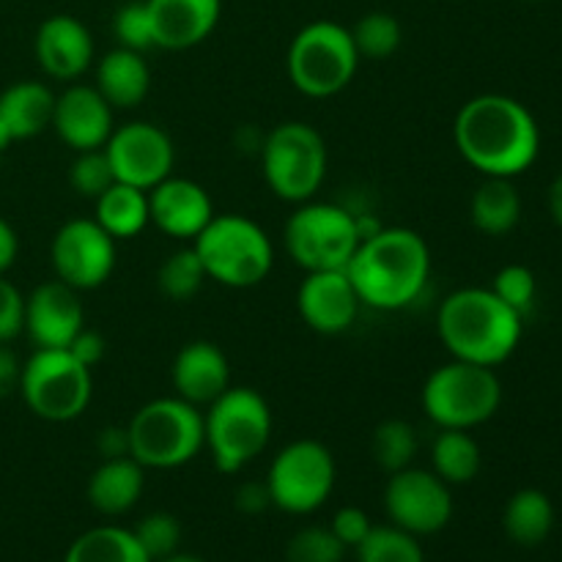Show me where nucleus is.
<instances>
[{
  "label": "nucleus",
  "mask_w": 562,
  "mask_h": 562,
  "mask_svg": "<svg viewBox=\"0 0 562 562\" xmlns=\"http://www.w3.org/2000/svg\"><path fill=\"white\" fill-rule=\"evenodd\" d=\"M20 256V236L11 228L9 220L0 217V274L9 272Z\"/></svg>",
  "instance_id": "nucleus-46"
},
{
  "label": "nucleus",
  "mask_w": 562,
  "mask_h": 562,
  "mask_svg": "<svg viewBox=\"0 0 562 562\" xmlns=\"http://www.w3.org/2000/svg\"><path fill=\"white\" fill-rule=\"evenodd\" d=\"M437 333L453 360L497 368L519 349L525 316L505 305L492 289L467 285L442 300Z\"/></svg>",
  "instance_id": "nucleus-3"
},
{
  "label": "nucleus",
  "mask_w": 562,
  "mask_h": 562,
  "mask_svg": "<svg viewBox=\"0 0 562 562\" xmlns=\"http://www.w3.org/2000/svg\"><path fill=\"white\" fill-rule=\"evenodd\" d=\"M104 154L113 168L115 181L132 184L137 190H151L159 181L173 176L176 146L162 126L151 121H130L115 126Z\"/></svg>",
  "instance_id": "nucleus-15"
},
{
  "label": "nucleus",
  "mask_w": 562,
  "mask_h": 562,
  "mask_svg": "<svg viewBox=\"0 0 562 562\" xmlns=\"http://www.w3.org/2000/svg\"><path fill=\"white\" fill-rule=\"evenodd\" d=\"M351 38H355L360 58L384 60L398 53L401 42H404V27L387 11H371L357 20V25L351 27Z\"/></svg>",
  "instance_id": "nucleus-34"
},
{
  "label": "nucleus",
  "mask_w": 562,
  "mask_h": 562,
  "mask_svg": "<svg viewBox=\"0 0 562 562\" xmlns=\"http://www.w3.org/2000/svg\"><path fill=\"white\" fill-rule=\"evenodd\" d=\"M206 280V269H203V261L192 245L170 252L157 269V289L170 302H190L192 296L201 294Z\"/></svg>",
  "instance_id": "nucleus-31"
},
{
  "label": "nucleus",
  "mask_w": 562,
  "mask_h": 562,
  "mask_svg": "<svg viewBox=\"0 0 562 562\" xmlns=\"http://www.w3.org/2000/svg\"><path fill=\"white\" fill-rule=\"evenodd\" d=\"M357 562H426L420 538L395 525H373L355 547Z\"/></svg>",
  "instance_id": "nucleus-32"
},
{
  "label": "nucleus",
  "mask_w": 562,
  "mask_h": 562,
  "mask_svg": "<svg viewBox=\"0 0 562 562\" xmlns=\"http://www.w3.org/2000/svg\"><path fill=\"white\" fill-rule=\"evenodd\" d=\"M263 481L272 497V508L291 516H307L333 497L338 467L333 450L324 442L296 439L274 456Z\"/></svg>",
  "instance_id": "nucleus-12"
},
{
  "label": "nucleus",
  "mask_w": 562,
  "mask_h": 562,
  "mask_svg": "<svg viewBox=\"0 0 562 562\" xmlns=\"http://www.w3.org/2000/svg\"><path fill=\"white\" fill-rule=\"evenodd\" d=\"M132 532H135L137 543H140L143 552L151 558V562L170 558V554L179 552V547H181L179 519L170 514H165V510H154V514L143 516Z\"/></svg>",
  "instance_id": "nucleus-36"
},
{
  "label": "nucleus",
  "mask_w": 562,
  "mask_h": 562,
  "mask_svg": "<svg viewBox=\"0 0 562 562\" xmlns=\"http://www.w3.org/2000/svg\"><path fill=\"white\" fill-rule=\"evenodd\" d=\"M154 47L181 53L206 42L223 14V0H146Z\"/></svg>",
  "instance_id": "nucleus-21"
},
{
  "label": "nucleus",
  "mask_w": 562,
  "mask_h": 562,
  "mask_svg": "<svg viewBox=\"0 0 562 562\" xmlns=\"http://www.w3.org/2000/svg\"><path fill=\"white\" fill-rule=\"evenodd\" d=\"M371 516L362 508H357V505H346V508H340L338 514L333 516V521H329V530L335 532V538H338L346 549H355L357 543L371 532Z\"/></svg>",
  "instance_id": "nucleus-41"
},
{
  "label": "nucleus",
  "mask_w": 562,
  "mask_h": 562,
  "mask_svg": "<svg viewBox=\"0 0 562 562\" xmlns=\"http://www.w3.org/2000/svg\"><path fill=\"white\" fill-rule=\"evenodd\" d=\"M234 503H236V508H239L241 514H247V516L263 514L267 508H272V497H269L267 481L241 483V486L236 488V494H234Z\"/></svg>",
  "instance_id": "nucleus-43"
},
{
  "label": "nucleus",
  "mask_w": 562,
  "mask_h": 562,
  "mask_svg": "<svg viewBox=\"0 0 562 562\" xmlns=\"http://www.w3.org/2000/svg\"><path fill=\"white\" fill-rule=\"evenodd\" d=\"M373 459L382 467L387 475L393 472L406 470L412 467L417 456V431L412 423L401 420V417H390V420L379 423L376 431H373Z\"/></svg>",
  "instance_id": "nucleus-33"
},
{
  "label": "nucleus",
  "mask_w": 562,
  "mask_h": 562,
  "mask_svg": "<svg viewBox=\"0 0 562 562\" xmlns=\"http://www.w3.org/2000/svg\"><path fill=\"white\" fill-rule=\"evenodd\" d=\"M384 514L390 525L412 536H437L453 519V492L434 470L406 467L387 477Z\"/></svg>",
  "instance_id": "nucleus-13"
},
{
  "label": "nucleus",
  "mask_w": 562,
  "mask_h": 562,
  "mask_svg": "<svg viewBox=\"0 0 562 562\" xmlns=\"http://www.w3.org/2000/svg\"><path fill=\"white\" fill-rule=\"evenodd\" d=\"M113 33L119 38V47L135 49L143 55H146V49H157L146 0H130V3L121 5L113 16Z\"/></svg>",
  "instance_id": "nucleus-39"
},
{
  "label": "nucleus",
  "mask_w": 562,
  "mask_h": 562,
  "mask_svg": "<svg viewBox=\"0 0 562 562\" xmlns=\"http://www.w3.org/2000/svg\"><path fill=\"white\" fill-rule=\"evenodd\" d=\"M470 217L481 234L505 236L519 225L521 195L514 179L483 176V184L472 192Z\"/></svg>",
  "instance_id": "nucleus-27"
},
{
  "label": "nucleus",
  "mask_w": 562,
  "mask_h": 562,
  "mask_svg": "<svg viewBox=\"0 0 562 562\" xmlns=\"http://www.w3.org/2000/svg\"><path fill=\"white\" fill-rule=\"evenodd\" d=\"M173 395L190 401L198 409H206L231 387V362L225 351L212 340H190L176 355L170 368Z\"/></svg>",
  "instance_id": "nucleus-22"
},
{
  "label": "nucleus",
  "mask_w": 562,
  "mask_h": 562,
  "mask_svg": "<svg viewBox=\"0 0 562 562\" xmlns=\"http://www.w3.org/2000/svg\"><path fill=\"white\" fill-rule=\"evenodd\" d=\"M86 327L80 291L64 280H47L25 296V329L36 349H69L77 333Z\"/></svg>",
  "instance_id": "nucleus-16"
},
{
  "label": "nucleus",
  "mask_w": 562,
  "mask_h": 562,
  "mask_svg": "<svg viewBox=\"0 0 562 562\" xmlns=\"http://www.w3.org/2000/svg\"><path fill=\"white\" fill-rule=\"evenodd\" d=\"M60 143L75 154L104 148L113 135V108L104 102L102 93L86 82H69L60 93H55L53 126Z\"/></svg>",
  "instance_id": "nucleus-17"
},
{
  "label": "nucleus",
  "mask_w": 562,
  "mask_h": 562,
  "mask_svg": "<svg viewBox=\"0 0 562 562\" xmlns=\"http://www.w3.org/2000/svg\"><path fill=\"white\" fill-rule=\"evenodd\" d=\"M55 93L38 80H20L0 91V121L16 140H31L53 126Z\"/></svg>",
  "instance_id": "nucleus-25"
},
{
  "label": "nucleus",
  "mask_w": 562,
  "mask_h": 562,
  "mask_svg": "<svg viewBox=\"0 0 562 562\" xmlns=\"http://www.w3.org/2000/svg\"><path fill=\"white\" fill-rule=\"evenodd\" d=\"M115 239L93 217H75L60 225L49 245L55 278L75 291H93L115 269Z\"/></svg>",
  "instance_id": "nucleus-14"
},
{
  "label": "nucleus",
  "mask_w": 562,
  "mask_h": 562,
  "mask_svg": "<svg viewBox=\"0 0 562 562\" xmlns=\"http://www.w3.org/2000/svg\"><path fill=\"white\" fill-rule=\"evenodd\" d=\"M492 291L505 302V305L514 307L519 316H527V313L532 311V305H536V274H532V269L525 267V263H508V267H503L494 274Z\"/></svg>",
  "instance_id": "nucleus-38"
},
{
  "label": "nucleus",
  "mask_w": 562,
  "mask_h": 562,
  "mask_svg": "<svg viewBox=\"0 0 562 562\" xmlns=\"http://www.w3.org/2000/svg\"><path fill=\"white\" fill-rule=\"evenodd\" d=\"M420 404L428 420L437 428L472 431L499 412L503 382L494 368L450 357V362L428 373Z\"/></svg>",
  "instance_id": "nucleus-7"
},
{
  "label": "nucleus",
  "mask_w": 562,
  "mask_h": 562,
  "mask_svg": "<svg viewBox=\"0 0 562 562\" xmlns=\"http://www.w3.org/2000/svg\"><path fill=\"white\" fill-rule=\"evenodd\" d=\"M261 170L269 190L289 203H305L318 195L327 179V140L305 121H283L263 137Z\"/></svg>",
  "instance_id": "nucleus-9"
},
{
  "label": "nucleus",
  "mask_w": 562,
  "mask_h": 562,
  "mask_svg": "<svg viewBox=\"0 0 562 562\" xmlns=\"http://www.w3.org/2000/svg\"><path fill=\"white\" fill-rule=\"evenodd\" d=\"M22 360L9 349V344H0V398L20 393Z\"/></svg>",
  "instance_id": "nucleus-44"
},
{
  "label": "nucleus",
  "mask_w": 562,
  "mask_h": 562,
  "mask_svg": "<svg viewBox=\"0 0 562 562\" xmlns=\"http://www.w3.org/2000/svg\"><path fill=\"white\" fill-rule=\"evenodd\" d=\"M25 329V294L0 274V344H11Z\"/></svg>",
  "instance_id": "nucleus-40"
},
{
  "label": "nucleus",
  "mask_w": 562,
  "mask_h": 562,
  "mask_svg": "<svg viewBox=\"0 0 562 562\" xmlns=\"http://www.w3.org/2000/svg\"><path fill=\"white\" fill-rule=\"evenodd\" d=\"M362 302L346 269L335 272H305L296 289V311L302 322L318 335H344L357 322Z\"/></svg>",
  "instance_id": "nucleus-18"
},
{
  "label": "nucleus",
  "mask_w": 562,
  "mask_h": 562,
  "mask_svg": "<svg viewBox=\"0 0 562 562\" xmlns=\"http://www.w3.org/2000/svg\"><path fill=\"white\" fill-rule=\"evenodd\" d=\"M33 53L47 77L58 82H77L93 66V36L82 20L71 14H53L38 25Z\"/></svg>",
  "instance_id": "nucleus-20"
},
{
  "label": "nucleus",
  "mask_w": 562,
  "mask_h": 562,
  "mask_svg": "<svg viewBox=\"0 0 562 562\" xmlns=\"http://www.w3.org/2000/svg\"><path fill=\"white\" fill-rule=\"evenodd\" d=\"M360 60L351 27L335 20H316L291 38L285 71L302 97L329 99L349 88Z\"/></svg>",
  "instance_id": "nucleus-8"
},
{
  "label": "nucleus",
  "mask_w": 562,
  "mask_h": 562,
  "mask_svg": "<svg viewBox=\"0 0 562 562\" xmlns=\"http://www.w3.org/2000/svg\"><path fill=\"white\" fill-rule=\"evenodd\" d=\"M532 3H541V0H532Z\"/></svg>",
  "instance_id": "nucleus-50"
},
{
  "label": "nucleus",
  "mask_w": 562,
  "mask_h": 562,
  "mask_svg": "<svg viewBox=\"0 0 562 562\" xmlns=\"http://www.w3.org/2000/svg\"><path fill=\"white\" fill-rule=\"evenodd\" d=\"M190 245L209 280L225 289H256L274 267L272 236L245 214H214Z\"/></svg>",
  "instance_id": "nucleus-5"
},
{
  "label": "nucleus",
  "mask_w": 562,
  "mask_h": 562,
  "mask_svg": "<svg viewBox=\"0 0 562 562\" xmlns=\"http://www.w3.org/2000/svg\"><path fill=\"white\" fill-rule=\"evenodd\" d=\"M93 88L113 110L140 108L151 91V69L146 55L126 47L110 49L104 58H99Z\"/></svg>",
  "instance_id": "nucleus-23"
},
{
  "label": "nucleus",
  "mask_w": 562,
  "mask_h": 562,
  "mask_svg": "<svg viewBox=\"0 0 562 562\" xmlns=\"http://www.w3.org/2000/svg\"><path fill=\"white\" fill-rule=\"evenodd\" d=\"M453 140L470 168L497 179H516L541 154L536 115L505 93H481L461 104L453 121Z\"/></svg>",
  "instance_id": "nucleus-1"
},
{
  "label": "nucleus",
  "mask_w": 562,
  "mask_h": 562,
  "mask_svg": "<svg viewBox=\"0 0 562 562\" xmlns=\"http://www.w3.org/2000/svg\"><path fill=\"white\" fill-rule=\"evenodd\" d=\"M272 409L258 390L231 384L203 412V437L214 467L223 475H236L267 450L272 439Z\"/></svg>",
  "instance_id": "nucleus-4"
},
{
  "label": "nucleus",
  "mask_w": 562,
  "mask_h": 562,
  "mask_svg": "<svg viewBox=\"0 0 562 562\" xmlns=\"http://www.w3.org/2000/svg\"><path fill=\"white\" fill-rule=\"evenodd\" d=\"M283 247L291 261L305 272H335L349 267L360 247L357 214L340 203L311 201L296 203L285 220Z\"/></svg>",
  "instance_id": "nucleus-10"
},
{
  "label": "nucleus",
  "mask_w": 562,
  "mask_h": 562,
  "mask_svg": "<svg viewBox=\"0 0 562 562\" xmlns=\"http://www.w3.org/2000/svg\"><path fill=\"white\" fill-rule=\"evenodd\" d=\"M69 184L77 195L88 198V201H97L110 184H115L113 168H110L104 148L77 154L69 168Z\"/></svg>",
  "instance_id": "nucleus-37"
},
{
  "label": "nucleus",
  "mask_w": 562,
  "mask_h": 562,
  "mask_svg": "<svg viewBox=\"0 0 562 562\" xmlns=\"http://www.w3.org/2000/svg\"><path fill=\"white\" fill-rule=\"evenodd\" d=\"M69 351L82 362V366H88L93 371V368L104 360V355H108V340H104L97 329L82 327L80 333H77V338L69 344Z\"/></svg>",
  "instance_id": "nucleus-42"
},
{
  "label": "nucleus",
  "mask_w": 562,
  "mask_h": 562,
  "mask_svg": "<svg viewBox=\"0 0 562 562\" xmlns=\"http://www.w3.org/2000/svg\"><path fill=\"white\" fill-rule=\"evenodd\" d=\"M0 162H3V154H0Z\"/></svg>",
  "instance_id": "nucleus-49"
},
{
  "label": "nucleus",
  "mask_w": 562,
  "mask_h": 562,
  "mask_svg": "<svg viewBox=\"0 0 562 562\" xmlns=\"http://www.w3.org/2000/svg\"><path fill=\"white\" fill-rule=\"evenodd\" d=\"M344 558L346 547L335 538L329 527L322 525L296 530L285 547V560L289 562H344Z\"/></svg>",
  "instance_id": "nucleus-35"
},
{
  "label": "nucleus",
  "mask_w": 562,
  "mask_h": 562,
  "mask_svg": "<svg viewBox=\"0 0 562 562\" xmlns=\"http://www.w3.org/2000/svg\"><path fill=\"white\" fill-rule=\"evenodd\" d=\"M97 450L102 459H121L130 456V431L126 426H108L97 434Z\"/></svg>",
  "instance_id": "nucleus-45"
},
{
  "label": "nucleus",
  "mask_w": 562,
  "mask_h": 562,
  "mask_svg": "<svg viewBox=\"0 0 562 562\" xmlns=\"http://www.w3.org/2000/svg\"><path fill=\"white\" fill-rule=\"evenodd\" d=\"M362 305L373 311H404L420 300L431 278V247L417 231L384 225L360 241L346 267Z\"/></svg>",
  "instance_id": "nucleus-2"
},
{
  "label": "nucleus",
  "mask_w": 562,
  "mask_h": 562,
  "mask_svg": "<svg viewBox=\"0 0 562 562\" xmlns=\"http://www.w3.org/2000/svg\"><path fill=\"white\" fill-rule=\"evenodd\" d=\"M159 562H206L203 558H198V554H184V552H173L170 558L159 560Z\"/></svg>",
  "instance_id": "nucleus-48"
},
{
  "label": "nucleus",
  "mask_w": 562,
  "mask_h": 562,
  "mask_svg": "<svg viewBox=\"0 0 562 562\" xmlns=\"http://www.w3.org/2000/svg\"><path fill=\"white\" fill-rule=\"evenodd\" d=\"M130 456L146 470H179L203 448V409L179 395H165L143 404L126 423Z\"/></svg>",
  "instance_id": "nucleus-6"
},
{
  "label": "nucleus",
  "mask_w": 562,
  "mask_h": 562,
  "mask_svg": "<svg viewBox=\"0 0 562 562\" xmlns=\"http://www.w3.org/2000/svg\"><path fill=\"white\" fill-rule=\"evenodd\" d=\"M483 453L477 439L470 431L459 428H439L437 439L431 442V470L453 486L472 483L481 472Z\"/></svg>",
  "instance_id": "nucleus-29"
},
{
  "label": "nucleus",
  "mask_w": 562,
  "mask_h": 562,
  "mask_svg": "<svg viewBox=\"0 0 562 562\" xmlns=\"http://www.w3.org/2000/svg\"><path fill=\"white\" fill-rule=\"evenodd\" d=\"M146 488V467L137 464L132 456L102 459V464L88 477V503L102 516H124L140 503Z\"/></svg>",
  "instance_id": "nucleus-24"
},
{
  "label": "nucleus",
  "mask_w": 562,
  "mask_h": 562,
  "mask_svg": "<svg viewBox=\"0 0 562 562\" xmlns=\"http://www.w3.org/2000/svg\"><path fill=\"white\" fill-rule=\"evenodd\" d=\"M20 395L47 423H71L93 398V371L69 349H36L22 362Z\"/></svg>",
  "instance_id": "nucleus-11"
},
{
  "label": "nucleus",
  "mask_w": 562,
  "mask_h": 562,
  "mask_svg": "<svg viewBox=\"0 0 562 562\" xmlns=\"http://www.w3.org/2000/svg\"><path fill=\"white\" fill-rule=\"evenodd\" d=\"M64 562H151L135 532L119 525H102L82 532L66 552Z\"/></svg>",
  "instance_id": "nucleus-30"
},
{
  "label": "nucleus",
  "mask_w": 562,
  "mask_h": 562,
  "mask_svg": "<svg viewBox=\"0 0 562 562\" xmlns=\"http://www.w3.org/2000/svg\"><path fill=\"white\" fill-rule=\"evenodd\" d=\"M214 214L217 212L206 187L184 176H168L148 190L151 225L176 241H195Z\"/></svg>",
  "instance_id": "nucleus-19"
},
{
  "label": "nucleus",
  "mask_w": 562,
  "mask_h": 562,
  "mask_svg": "<svg viewBox=\"0 0 562 562\" xmlns=\"http://www.w3.org/2000/svg\"><path fill=\"white\" fill-rule=\"evenodd\" d=\"M549 214H552L554 223L562 228V173L549 184Z\"/></svg>",
  "instance_id": "nucleus-47"
},
{
  "label": "nucleus",
  "mask_w": 562,
  "mask_h": 562,
  "mask_svg": "<svg viewBox=\"0 0 562 562\" xmlns=\"http://www.w3.org/2000/svg\"><path fill=\"white\" fill-rule=\"evenodd\" d=\"M93 220L115 241L135 239V236H140L151 225V217H148V192L115 181L93 201Z\"/></svg>",
  "instance_id": "nucleus-26"
},
{
  "label": "nucleus",
  "mask_w": 562,
  "mask_h": 562,
  "mask_svg": "<svg viewBox=\"0 0 562 562\" xmlns=\"http://www.w3.org/2000/svg\"><path fill=\"white\" fill-rule=\"evenodd\" d=\"M503 527L519 547H538L554 527V505L541 488H521L503 510Z\"/></svg>",
  "instance_id": "nucleus-28"
}]
</instances>
